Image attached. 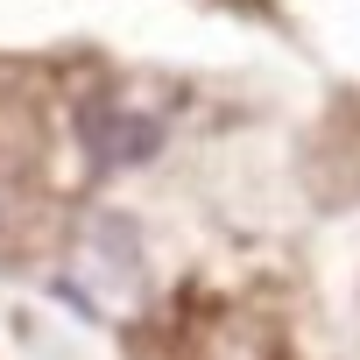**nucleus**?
<instances>
[{
  "label": "nucleus",
  "mask_w": 360,
  "mask_h": 360,
  "mask_svg": "<svg viewBox=\"0 0 360 360\" xmlns=\"http://www.w3.org/2000/svg\"><path fill=\"white\" fill-rule=\"evenodd\" d=\"M85 141H92L99 162H141V155L155 148V120H141V113H113V106H92V113H85Z\"/></svg>",
  "instance_id": "obj_1"
}]
</instances>
